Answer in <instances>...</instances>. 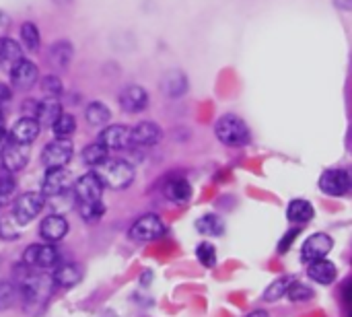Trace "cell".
<instances>
[{
  "label": "cell",
  "mask_w": 352,
  "mask_h": 317,
  "mask_svg": "<svg viewBox=\"0 0 352 317\" xmlns=\"http://www.w3.org/2000/svg\"><path fill=\"white\" fill-rule=\"evenodd\" d=\"M14 287H16V293L21 297V301L25 303V307H41L47 299H50V293H52V276H47L45 272H39V270H33L29 266H25L23 262L16 266L14 270Z\"/></svg>",
  "instance_id": "1"
},
{
  "label": "cell",
  "mask_w": 352,
  "mask_h": 317,
  "mask_svg": "<svg viewBox=\"0 0 352 317\" xmlns=\"http://www.w3.org/2000/svg\"><path fill=\"white\" fill-rule=\"evenodd\" d=\"M214 136L219 142L231 149H241L252 142V130L237 113H225L214 124Z\"/></svg>",
  "instance_id": "2"
},
{
  "label": "cell",
  "mask_w": 352,
  "mask_h": 317,
  "mask_svg": "<svg viewBox=\"0 0 352 317\" xmlns=\"http://www.w3.org/2000/svg\"><path fill=\"white\" fill-rule=\"evenodd\" d=\"M99 173V177L103 179L105 188L109 190H126L132 186L134 182V167L124 161V159H107L101 167L95 169Z\"/></svg>",
  "instance_id": "3"
},
{
  "label": "cell",
  "mask_w": 352,
  "mask_h": 317,
  "mask_svg": "<svg viewBox=\"0 0 352 317\" xmlns=\"http://www.w3.org/2000/svg\"><path fill=\"white\" fill-rule=\"evenodd\" d=\"M45 202L47 200H45V196L41 192H25V194L16 196L10 215L14 217V221L21 227H25V225H29L31 221H35L39 217V212L43 210Z\"/></svg>",
  "instance_id": "4"
},
{
  "label": "cell",
  "mask_w": 352,
  "mask_h": 317,
  "mask_svg": "<svg viewBox=\"0 0 352 317\" xmlns=\"http://www.w3.org/2000/svg\"><path fill=\"white\" fill-rule=\"evenodd\" d=\"M23 264L33 270L47 272L60 264V256H58V250L54 248V243H33L25 250Z\"/></svg>",
  "instance_id": "5"
},
{
  "label": "cell",
  "mask_w": 352,
  "mask_h": 317,
  "mask_svg": "<svg viewBox=\"0 0 352 317\" xmlns=\"http://www.w3.org/2000/svg\"><path fill=\"white\" fill-rule=\"evenodd\" d=\"M103 190L105 184L99 177L97 171H89L85 175H80L74 186H72V194H74V202L76 204H85V202H97L103 198Z\"/></svg>",
  "instance_id": "6"
},
{
  "label": "cell",
  "mask_w": 352,
  "mask_h": 317,
  "mask_svg": "<svg viewBox=\"0 0 352 317\" xmlns=\"http://www.w3.org/2000/svg\"><path fill=\"white\" fill-rule=\"evenodd\" d=\"M130 239L134 241H140V243H146V241H157L165 235V225L161 221L159 215H142L140 219L134 221V225L130 227L128 231Z\"/></svg>",
  "instance_id": "7"
},
{
  "label": "cell",
  "mask_w": 352,
  "mask_h": 317,
  "mask_svg": "<svg viewBox=\"0 0 352 317\" xmlns=\"http://www.w3.org/2000/svg\"><path fill=\"white\" fill-rule=\"evenodd\" d=\"M74 155V144L70 142V138H54L52 142H47L41 151V163L45 169L52 167H66L70 163Z\"/></svg>",
  "instance_id": "8"
},
{
  "label": "cell",
  "mask_w": 352,
  "mask_h": 317,
  "mask_svg": "<svg viewBox=\"0 0 352 317\" xmlns=\"http://www.w3.org/2000/svg\"><path fill=\"white\" fill-rule=\"evenodd\" d=\"M320 190L328 196L352 194V167L349 169H328L320 175Z\"/></svg>",
  "instance_id": "9"
},
{
  "label": "cell",
  "mask_w": 352,
  "mask_h": 317,
  "mask_svg": "<svg viewBox=\"0 0 352 317\" xmlns=\"http://www.w3.org/2000/svg\"><path fill=\"white\" fill-rule=\"evenodd\" d=\"M334 248V239L328 233H314L305 239L301 248V262L311 264L316 260H324Z\"/></svg>",
  "instance_id": "10"
},
{
  "label": "cell",
  "mask_w": 352,
  "mask_h": 317,
  "mask_svg": "<svg viewBox=\"0 0 352 317\" xmlns=\"http://www.w3.org/2000/svg\"><path fill=\"white\" fill-rule=\"evenodd\" d=\"M99 142L109 151H124L132 146V128L124 124H111V126L107 124L105 128H101Z\"/></svg>",
  "instance_id": "11"
},
{
  "label": "cell",
  "mask_w": 352,
  "mask_h": 317,
  "mask_svg": "<svg viewBox=\"0 0 352 317\" xmlns=\"http://www.w3.org/2000/svg\"><path fill=\"white\" fill-rule=\"evenodd\" d=\"M66 192H70V173L66 171V167L45 169V175L41 182V194L45 198H54Z\"/></svg>",
  "instance_id": "12"
},
{
  "label": "cell",
  "mask_w": 352,
  "mask_h": 317,
  "mask_svg": "<svg viewBox=\"0 0 352 317\" xmlns=\"http://www.w3.org/2000/svg\"><path fill=\"white\" fill-rule=\"evenodd\" d=\"M10 85L19 91H29L39 83V68L31 60H21L10 72Z\"/></svg>",
  "instance_id": "13"
},
{
  "label": "cell",
  "mask_w": 352,
  "mask_h": 317,
  "mask_svg": "<svg viewBox=\"0 0 352 317\" xmlns=\"http://www.w3.org/2000/svg\"><path fill=\"white\" fill-rule=\"evenodd\" d=\"M161 138H163V130H161V126L157 122L144 120V122H138L132 128V146L148 149V146L159 144Z\"/></svg>",
  "instance_id": "14"
},
{
  "label": "cell",
  "mask_w": 352,
  "mask_h": 317,
  "mask_svg": "<svg viewBox=\"0 0 352 317\" xmlns=\"http://www.w3.org/2000/svg\"><path fill=\"white\" fill-rule=\"evenodd\" d=\"M190 89V80H188V74L179 68H171L163 74L161 78V91L165 97L169 99H179L188 93Z\"/></svg>",
  "instance_id": "15"
},
{
  "label": "cell",
  "mask_w": 352,
  "mask_h": 317,
  "mask_svg": "<svg viewBox=\"0 0 352 317\" xmlns=\"http://www.w3.org/2000/svg\"><path fill=\"white\" fill-rule=\"evenodd\" d=\"M120 107L126 113H140L148 107V93L140 85H128L120 93Z\"/></svg>",
  "instance_id": "16"
},
{
  "label": "cell",
  "mask_w": 352,
  "mask_h": 317,
  "mask_svg": "<svg viewBox=\"0 0 352 317\" xmlns=\"http://www.w3.org/2000/svg\"><path fill=\"white\" fill-rule=\"evenodd\" d=\"M70 231V225L68 221L62 217V215H47L41 225H39V237L45 241V243H58L62 241Z\"/></svg>",
  "instance_id": "17"
},
{
  "label": "cell",
  "mask_w": 352,
  "mask_h": 317,
  "mask_svg": "<svg viewBox=\"0 0 352 317\" xmlns=\"http://www.w3.org/2000/svg\"><path fill=\"white\" fill-rule=\"evenodd\" d=\"M39 132H41V124H39L37 118H33V116H23V118H19V120L12 124V128H10L12 140L19 142V144H29V146L35 142V138L39 136Z\"/></svg>",
  "instance_id": "18"
},
{
  "label": "cell",
  "mask_w": 352,
  "mask_h": 317,
  "mask_svg": "<svg viewBox=\"0 0 352 317\" xmlns=\"http://www.w3.org/2000/svg\"><path fill=\"white\" fill-rule=\"evenodd\" d=\"M29 157H31V151H29V144H19V142H10L6 146V151L0 155V165L6 167L8 171L16 173L21 169L27 167L29 163Z\"/></svg>",
  "instance_id": "19"
},
{
  "label": "cell",
  "mask_w": 352,
  "mask_h": 317,
  "mask_svg": "<svg viewBox=\"0 0 352 317\" xmlns=\"http://www.w3.org/2000/svg\"><path fill=\"white\" fill-rule=\"evenodd\" d=\"M52 281L56 287H62V289H72L76 287L80 281H82V270L78 264H72V262H64V264H58L54 268V274H52Z\"/></svg>",
  "instance_id": "20"
},
{
  "label": "cell",
  "mask_w": 352,
  "mask_h": 317,
  "mask_svg": "<svg viewBox=\"0 0 352 317\" xmlns=\"http://www.w3.org/2000/svg\"><path fill=\"white\" fill-rule=\"evenodd\" d=\"M23 60V47L12 37H0V68L10 72Z\"/></svg>",
  "instance_id": "21"
},
{
  "label": "cell",
  "mask_w": 352,
  "mask_h": 317,
  "mask_svg": "<svg viewBox=\"0 0 352 317\" xmlns=\"http://www.w3.org/2000/svg\"><path fill=\"white\" fill-rule=\"evenodd\" d=\"M62 116V103H60V97H52V95H45L39 103H37V111H35V118L41 126H54V122Z\"/></svg>",
  "instance_id": "22"
},
{
  "label": "cell",
  "mask_w": 352,
  "mask_h": 317,
  "mask_svg": "<svg viewBox=\"0 0 352 317\" xmlns=\"http://www.w3.org/2000/svg\"><path fill=\"white\" fill-rule=\"evenodd\" d=\"M307 276L314 283H318V285H332L336 281V276H338V268H336L334 262H330L326 258L324 260H316V262L309 264Z\"/></svg>",
  "instance_id": "23"
},
{
  "label": "cell",
  "mask_w": 352,
  "mask_h": 317,
  "mask_svg": "<svg viewBox=\"0 0 352 317\" xmlns=\"http://www.w3.org/2000/svg\"><path fill=\"white\" fill-rule=\"evenodd\" d=\"M163 194L167 200H171L175 204H186L192 198V186L186 177H171V179H167Z\"/></svg>",
  "instance_id": "24"
},
{
  "label": "cell",
  "mask_w": 352,
  "mask_h": 317,
  "mask_svg": "<svg viewBox=\"0 0 352 317\" xmlns=\"http://www.w3.org/2000/svg\"><path fill=\"white\" fill-rule=\"evenodd\" d=\"M314 217H316V210H314V204L309 200L297 198V200H291V204L287 206V219L293 225L305 227L309 221H314Z\"/></svg>",
  "instance_id": "25"
},
{
  "label": "cell",
  "mask_w": 352,
  "mask_h": 317,
  "mask_svg": "<svg viewBox=\"0 0 352 317\" xmlns=\"http://www.w3.org/2000/svg\"><path fill=\"white\" fill-rule=\"evenodd\" d=\"M85 120L93 128H105L111 120V111L103 101H91L85 109Z\"/></svg>",
  "instance_id": "26"
},
{
  "label": "cell",
  "mask_w": 352,
  "mask_h": 317,
  "mask_svg": "<svg viewBox=\"0 0 352 317\" xmlns=\"http://www.w3.org/2000/svg\"><path fill=\"white\" fill-rule=\"evenodd\" d=\"M72 43L70 41H54L47 50V58H50V64L56 66V68H66L72 60Z\"/></svg>",
  "instance_id": "27"
},
{
  "label": "cell",
  "mask_w": 352,
  "mask_h": 317,
  "mask_svg": "<svg viewBox=\"0 0 352 317\" xmlns=\"http://www.w3.org/2000/svg\"><path fill=\"white\" fill-rule=\"evenodd\" d=\"M109 149L107 146H103L99 140H95V142H91V144H87L85 149H82V163L85 165H89V167H101L107 159H109Z\"/></svg>",
  "instance_id": "28"
},
{
  "label": "cell",
  "mask_w": 352,
  "mask_h": 317,
  "mask_svg": "<svg viewBox=\"0 0 352 317\" xmlns=\"http://www.w3.org/2000/svg\"><path fill=\"white\" fill-rule=\"evenodd\" d=\"M196 229H198V233H202L206 237H219V235L225 233V223H223L221 217L208 212V215H204V217H200L196 221Z\"/></svg>",
  "instance_id": "29"
},
{
  "label": "cell",
  "mask_w": 352,
  "mask_h": 317,
  "mask_svg": "<svg viewBox=\"0 0 352 317\" xmlns=\"http://www.w3.org/2000/svg\"><path fill=\"white\" fill-rule=\"evenodd\" d=\"M295 278L293 276H280V278H276L274 283H270L268 285V289L262 293V299L264 301H278L280 297H285L287 295V291H289V287H291V283H293Z\"/></svg>",
  "instance_id": "30"
},
{
  "label": "cell",
  "mask_w": 352,
  "mask_h": 317,
  "mask_svg": "<svg viewBox=\"0 0 352 317\" xmlns=\"http://www.w3.org/2000/svg\"><path fill=\"white\" fill-rule=\"evenodd\" d=\"M52 132H54L56 138H70L76 132V120H74V116L62 111V116L54 122Z\"/></svg>",
  "instance_id": "31"
},
{
  "label": "cell",
  "mask_w": 352,
  "mask_h": 317,
  "mask_svg": "<svg viewBox=\"0 0 352 317\" xmlns=\"http://www.w3.org/2000/svg\"><path fill=\"white\" fill-rule=\"evenodd\" d=\"M21 41L23 45L29 50V52H37L39 50V43H41V35H39V29L35 23L27 21L21 25Z\"/></svg>",
  "instance_id": "32"
},
{
  "label": "cell",
  "mask_w": 352,
  "mask_h": 317,
  "mask_svg": "<svg viewBox=\"0 0 352 317\" xmlns=\"http://www.w3.org/2000/svg\"><path fill=\"white\" fill-rule=\"evenodd\" d=\"M76 206H78L80 219H82L85 223H97V221H101V217L105 215V204H103V200L85 202V204H76Z\"/></svg>",
  "instance_id": "33"
},
{
  "label": "cell",
  "mask_w": 352,
  "mask_h": 317,
  "mask_svg": "<svg viewBox=\"0 0 352 317\" xmlns=\"http://www.w3.org/2000/svg\"><path fill=\"white\" fill-rule=\"evenodd\" d=\"M16 190V177L12 171L0 165V202H6L14 196Z\"/></svg>",
  "instance_id": "34"
},
{
  "label": "cell",
  "mask_w": 352,
  "mask_h": 317,
  "mask_svg": "<svg viewBox=\"0 0 352 317\" xmlns=\"http://www.w3.org/2000/svg\"><path fill=\"white\" fill-rule=\"evenodd\" d=\"M196 258L204 268H214L217 266V248L210 241H202L196 248Z\"/></svg>",
  "instance_id": "35"
},
{
  "label": "cell",
  "mask_w": 352,
  "mask_h": 317,
  "mask_svg": "<svg viewBox=\"0 0 352 317\" xmlns=\"http://www.w3.org/2000/svg\"><path fill=\"white\" fill-rule=\"evenodd\" d=\"M314 289L311 287H307V285H303V283H297V281H293L291 283V287H289V291H287V297L293 301V303H305V301H309V299H314Z\"/></svg>",
  "instance_id": "36"
},
{
  "label": "cell",
  "mask_w": 352,
  "mask_h": 317,
  "mask_svg": "<svg viewBox=\"0 0 352 317\" xmlns=\"http://www.w3.org/2000/svg\"><path fill=\"white\" fill-rule=\"evenodd\" d=\"M39 87L45 95H52V97H60L62 91H64V83L58 74H45L41 76L39 80Z\"/></svg>",
  "instance_id": "37"
},
{
  "label": "cell",
  "mask_w": 352,
  "mask_h": 317,
  "mask_svg": "<svg viewBox=\"0 0 352 317\" xmlns=\"http://www.w3.org/2000/svg\"><path fill=\"white\" fill-rule=\"evenodd\" d=\"M16 227H21V225L14 221V217H12V215H10L8 219H0V237H2V239H6V241L16 239V237H19Z\"/></svg>",
  "instance_id": "38"
},
{
  "label": "cell",
  "mask_w": 352,
  "mask_h": 317,
  "mask_svg": "<svg viewBox=\"0 0 352 317\" xmlns=\"http://www.w3.org/2000/svg\"><path fill=\"white\" fill-rule=\"evenodd\" d=\"M14 293H16V287L6 283V281H0V311L8 309L14 301Z\"/></svg>",
  "instance_id": "39"
},
{
  "label": "cell",
  "mask_w": 352,
  "mask_h": 317,
  "mask_svg": "<svg viewBox=\"0 0 352 317\" xmlns=\"http://www.w3.org/2000/svg\"><path fill=\"white\" fill-rule=\"evenodd\" d=\"M299 235H301V229H299V227H295V229L287 231V233L283 235V239L278 241V254H287V252L291 250L293 241H295Z\"/></svg>",
  "instance_id": "40"
},
{
  "label": "cell",
  "mask_w": 352,
  "mask_h": 317,
  "mask_svg": "<svg viewBox=\"0 0 352 317\" xmlns=\"http://www.w3.org/2000/svg\"><path fill=\"white\" fill-rule=\"evenodd\" d=\"M10 99H12V89H10L8 85L0 83V107L8 105V103H10Z\"/></svg>",
  "instance_id": "41"
},
{
  "label": "cell",
  "mask_w": 352,
  "mask_h": 317,
  "mask_svg": "<svg viewBox=\"0 0 352 317\" xmlns=\"http://www.w3.org/2000/svg\"><path fill=\"white\" fill-rule=\"evenodd\" d=\"M12 142V136H10V132H6V130H0V155L6 151V146Z\"/></svg>",
  "instance_id": "42"
},
{
  "label": "cell",
  "mask_w": 352,
  "mask_h": 317,
  "mask_svg": "<svg viewBox=\"0 0 352 317\" xmlns=\"http://www.w3.org/2000/svg\"><path fill=\"white\" fill-rule=\"evenodd\" d=\"M8 27H10V17H8L4 10H0V33H4ZM0 37H2V35H0Z\"/></svg>",
  "instance_id": "43"
},
{
  "label": "cell",
  "mask_w": 352,
  "mask_h": 317,
  "mask_svg": "<svg viewBox=\"0 0 352 317\" xmlns=\"http://www.w3.org/2000/svg\"><path fill=\"white\" fill-rule=\"evenodd\" d=\"M334 2H336V6L342 8V10H352V0H334Z\"/></svg>",
  "instance_id": "44"
},
{
  "label": "cell",
  "mask_w": 352,
  "mask_h": 317,
  "mask_svg": "<svg viewBox=\"0 0 352 317\" xmlns=\"http://www.w3.org/2000/svg\"><path fill=\"white\" fill-rule=\"evenodd\" d=\"M245 317H270V314L266 311V309H256V311H252V314H248Z\"/></svg>",
  "instance_id": "45"
},
{
  "label": "cell",
  "mask_w": 352,
  "mask_h": 317,
  "mask_svg": "<svg viewBox=\"0 0 352 317\" xmlns=\"http://www.w3.org/2000/svg\"><path fill=\"white\" fill-rule=\"evenodd\" d=\"M344 299H346V301L352 305V285L346 289V291H344Z\"/></svg>",
  "instance_id": "46"
},
{
  "label": "cell",
  "mask_w": 352,
  "mask_h": 317,
  "mask_svg": "<svg viewBox=\"0 0 352 317\" xmlns=\"http://www.w3.org/2000/svg\"><path fill=\"white\" fill-rule=\"evenodd\" d=\"M0 130H4V111L0 107Z\"/></svg>",
  "instance_id": "47"
}]
</instances>
